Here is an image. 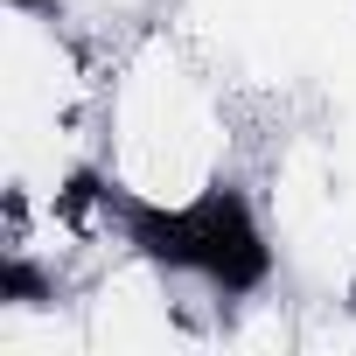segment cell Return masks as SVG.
Returning a JSON list of instances; mask_svg holds the SVG:
<instances>
[{"label": "cell", "instance_id": "obj_1", "mask_svg": "<svg viewBox=\"0 0 356 356\" xmlns=\"http://www.w3.org/2000/svg\"><path fill=\"white\" fill-rule=\"evenodd\" d=\"M259 105L175 22L147 15L112 35L98 98V182L133 231H175L252 189Z\"/></svg>", "mask_w": 356, "mask_h": 356}, {"label": "cell", "instance_id": "obj_2", "mask_svg": "<svg viewBox=\"0 0 356 356\" xmlns=\"http://www.w3.org/2000/svg\"><path fill=\"white\" fill-rule=\"evenodd\" d=\"M112 35L56 0L0 8V196L98 182V98Z\"/></svg>", "mask_w": 356, "mask_h": 356}, {"label": "cell", "instance_id": "obj_3", "mask_svg": "<svg viewBox=\"0 0 356 356\" xmlns=\"http://www.w3.org/2000/svg\"><path fill=\"white\" fill-rule=\"evenodd\" d=\"M259 112H300L356 49V0H175L168 8Z\"/></svg>", "mask_w": 356, "mask_h": 356}, {"label": "cell", "instance_id": "obj_4", "mask_svg": "<svg viewBox=\"0 0 356 356\" xmlns=\"http://www.w3.org/2000/svg\"><path fill=\"white\" fill-rule=\"evenodd\" d=\"M56 8H70V15L98 22L105 35H119V29H133V22H147V15H168L175 0H56Z\"/></svg>", "mask_w": 356, "mask_h": 356}]
</instances>
